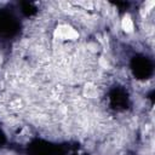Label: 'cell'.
Returning a JSON list of instances; mask_svg holds the SVG:
<instances>
[{"label":"cell","mask_w":155,"mask_h":155,"mask_svg":"<svg viewBox=\"0 0 155 155\" xmlns=\"http://www.w3.org/2000/svg\"><path fill=\"white\" fill-rule=\"evenodd\" d=\"M121 28H122L124 31L127 33V34H131V33L133 31L134 25H133V21H132V18H131L130 15H125L124 18L121 19Z\"/></svg>","instance_id":"3"},{"label":"cell","mask_w":155,"mask_h":155,"mask_svg":"<svg viewBox=\"0 0 155 155\" xmlns=\"http://www.w3.org/2000/svg\"><path fill=\"white\" fill-rule=\"evenodd\" d=\"M54 38L57 40H75L79 38V33L68 24H61L54 30Z\"/></svg>","instance_id":"1"},{"label":"cell","mask_w":155,"mask_h":155,"mask_svg":"<svg viewBox=\"0 0 155 155\" xmlns=\"http://www.w3.org/2000/svg\"><path fill=\"white\" fill-rule=\"evenodd\" d=\"M82 93H84L85 98H97L98 97V86L94 82L88 81L85 84V86L82 88Z\"/></svg>","instance_id":"2"}]
</instances>
